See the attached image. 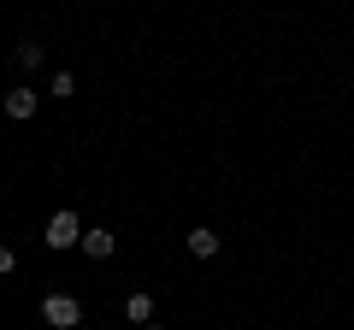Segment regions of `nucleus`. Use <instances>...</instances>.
<instances>
[{
	"label": "nucleus",
	"instance_id": "f257e3e1",
	"mask_svg": "<svg viewBox=\"0 0 354 330\" xmlns=\"http://www.w3.org/2000/svg\"><path fill=\"white\" fill-rule=\"evenodd\" d=\"M41 242H48L53 254H65V248H83V218H77L71 206H59V213L48 218V230H41Z\"/></svg>",
	"mask_w": 354,
	"mask_h": 330
},
{
	"label": "nucleus",
	"instance_id": "f03ea898",
	"mask_svg": "<svg viewBox=\"0 0 354 330\" xmlns=\"http://www.w3.org/2000/svg\"><path fill=\"white\" fill-rule=\"evenodd\" d=\"M41 318H48V330H77V324H83V301L53 289L48 301H41Z\"/></svg>",
	"mask_w": 354,
	"mask_h": 330
},
{
	"label": "nucleus",
	"instance_id": "7ed1b4c3",
	"mask_svg": "<svg viewBox=\"0 0 354 330\" xmlns=\"http://www.w3.org/2000/svg\"><path fill=\"white\" fill-rule=\"evenodd\" d=\"M0 106H6V118H12V124H24V118H36V89H24V83H18Z\"/></svg>",
	"mask_w": 354,
	"mask_h": 330
},
{
	"label": "nucleus",
	"instance_id": "20e7f679",
	"mask_svg": "<svg viewBox=\"0 0 354 330\" xmlns=\"http://www.w3.org/2000/svg\"><path fill=\"white\" fill-rule=\"evenodd\" d=\"M183 248H189L195 260H213V254H218V230H207V224H195L189 236H183Z\"/></svg>",
	"mask_w": 354,
	"mask_h": 330
},
{
	"label": "nucleus",
	"instance_id": "39448f33",
	"mask_svg": "<svg viewBox=\"0 0 354 330\" xmlns=\"http://www.w3.org/2000/svg\"><path fill=\"white\" fill-rule=\"evenodd\" d=\"M113 248H118L113 230H83V254H88V260H106Z\"/></svg>",
	"mask_w": 354,
	"mask_h": 330
},
{
	"label": "nucleus",
	"instance_id": "423d86ee",
	"mask_svg": "<svg viewBox=\"0 0 354 330\" xmlns=\"http://www.w3.org/2000/svg\"><path fill=\"white\" fill-rule=\"evenodd\" d=\"M124 313H130V324H153V295H148V289H136V295L124 301Z\"/></svg>",
	"mask_w": 354,
	"mask_h": 330
},
{
	"label": "nucleus",
	"instance_id": "0eeeda50",
	"mask_svg": "<svg viewBox=\"0 0 354 330\" xmlns=\"http://www.w3.org/2000/svg\"><path fill=\"white\" fill-rule=\"evenodd\" d=\"M41 59H48V48H41V41H18V65H24V71H36Z\"/></svg>",
	"mask_w": 354,
	"mask_h": 330
},
{
	"label": "nucleus",
	"instance_id": "6e6552de",
	"mask_svg": "<svg viewBox=\"0 0 354 330\" xmlns=\"http://www.w3.org/2000/svg\"><path fill=\"white\" fill-rule=\"evenodd\" d=\"M48 95H59V101H65V95H77V77H71V71H53V83H48Z\"/></svg>",
	"mask_w": 354,
	"mask_h": 330
},
{
	"label": "nucleus",
	"instance_id": "1a4fd4ad",
	"mask_svg": "<svg viewBox=\"0 0 354 330\" xmlns=\"http://www.w3.org/2000/svg\"><path fill=\"white\" fill-rule=\"evenodd\" d=\"M6 271H18V254L6 248V242H0V278H6Z\"/></svg>",
	"mask_w": 354,
	"mask_h": 330
},
{
	"label": "nucleus",
	"instance_id": "9d476101",
	"mask_svg": "<svg viewBox=\"0 0 354 330\" xmlns=\"http://www.w3.org/2000/svg\"><path fill=\"white\" fill-rule=\"evenodd\" d=\"M142 330H160V324H142Z\"/></svg>",
	"mask_w": 354,
	"mask_h": 330
}]
</instances>
